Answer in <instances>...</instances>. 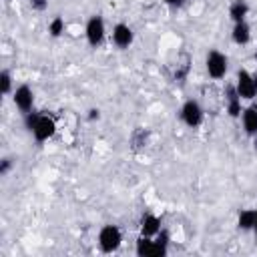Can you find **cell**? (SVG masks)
I'll list each match as a JSON object with an SVG mask.
<instances>
[{"mask_svg":"<svg viewBox=\"0 0 257 257\" xmlns=\"http://www.w3.org/2000/svg\"><path fill=\"white\" fill-rule=\"evenodd\" d=\"M96 243H98V249L102 253H114L120 249L122 245V231L118 225H102L98 229V235H96Z\"/></svg>","mask_w":257,"mask_h":257,"instance_id":"1","label":"cell"},{"mask_svg":"<svg viewBox=\"0 0 257 257\" xmlns=\"http://www.w3.org/2000/svg\"><path fill=\"white\" fill-rule=\"evenodd\" d=\"M205 70L213 80H223L229 72V56L217 48H211L205 54Z\"/></svg>","mask_w":257,"mask_h":257,"instance_id":"2","label":"cell"},{"mask_svg":"<svg viewBox=\"0 0 257 257\" xmlns=\"http://www.w3.org/2000/svg\"><path fill=\"white\" fill-rule=\"evenodd\" d=\"M179 118L185 126L189 128H199L205 120V108L201 106V102L197 98H189L181 104L179 108Z\"/></svg>","mask_w":257,"mask_h":257,"instance_id":"3","label":"cell"},{"mask_svg":"<svg viewBox=\"0 0 257 257\" xmlns=\"http://www.w3.org/2000/svg\"><path fill=\"white\" fill-rule=\"evenodd\" d=\"M84 38H86L90 48L102 46V42L106 38V24H104V18L100 14L88 16V20L84 24Z\"/></svg>","mask_w":257,"mask_h":257,"instance_id":"4","label":"cell"},{"mask_svg":"<svg viewBox=\"0 0 257 257\" xmlns=\"http://www.w3.org/2000/svg\"><path fill=\"white\" fill-rule=\"evenodd\" d=\"M235 88L239 92V96L245 102H251L257 98V76L253 72H249L247 68H239L235 74Z\"/></svg>","mask_w":257,"mask_h":257,"instance_id":"5","label":"cell"},{"mask_svg":"<svg viewBox=\"0 0 257 257\" xmlns=\"http://www.w3.org/2000/svg\"><path fill=\"white\" fill-rule=\"evenodd\" d=\"M30 135L34 137L36 143L50 141L56 135V120H54V116H50L46 112H40L36 122H34V126H32V131H30Z\"/></svg>","mask_w":257,"mask_h":257,"instance_id":"6","label":"cell"},{"mask_svg":"<svg viewBox=\"0 0 257 257\" xmlns=\"http://www.w3.org/2000/svg\"><path fill=\"white\" fill-rule=\"evenodd\" d=\"M10 96H12L14 106H16L22 114H26V112L34 110V90L30 88V84H26V82L18 84Z\"/></svg>","mask_w":257,"mask_h":257,"instance_id":"7","label":"cell"},{"mask_svg":"<svg viewBox=\"0 0 257 257\" xmlns=\"http://www.w3.org/2000/svg\"><path fill=\"white\" fill-rule=\"evenodd\" d=\"M110 40H112V44H114L118 50H126V48H131L133 42H135V32H133V28H131L128 24L116 22V24L112 26V30H110Z\"/></svg>","mask_w":257,"mask_h":257,"instance_id":"8","label":"cell"},{"mask_svg":"<svg viewBox=\"0 0 257 257\" xmlns=\"http://www.w3.org/2000/svg\"><path fill=\"white\" fill-rule=\"evenodd\" d=\"M241 126H243V133L251 139L257 137V100H251L247 106H243L241 110Z\"/></svg>","mask_w":257,"mask_h":257,"instance_id":"9","label":"cell"},{"mask_svg":"<svg viewBox=\"0 0 257 257\" xmlns=\"http://www.w3.org/2000/svg\"><path fill=\"white\" fill-rule=\"evenodd\" d=\"M225 108H227V114H229L231 118H239V116H241L243 98L239 96L235 84H227V86H225Z\"/></svg>","mask_w":257,"mask_h":257,"instance_id":"10","label":"cell"},{"mask_svg":"<svg viewBox=\"0 0 257 257\" xmlns=\"http://www.w3.org/2000/svg\"><path fill=\"white\" fill-rule=\"evenodd\" d=\"M139 229H141V235H145V237H155V235L163 229L161 217H157L155 213H145V215L141 217Z\"/></svg>","mask_w":257,"mask_h":257,"instance_id":"11","label":"cell"},{"mask_svg":"<svg viewBox=\"0 0 257 257\" xmlns=\"http://www.w3.org/2000/svg\"><path fill=\"white\" fill-rule=\"evenodd\" d=\"M251 38H253V34H251V26H249L247 20L233 24V28H231V40H233L235 44L245 46V44L251 42Z\"/></svg>","mask_w":257,"mask_h":257,"instance_id":"12","label":"cell"},{"mask_svg":"<svg viewBox=\"0 0 257 257\" xmlns=\"http://www.w3.org/2000/svg\"><path fill=\"white\" fill-rule=\"evenodd\" d=\"M247 16H249V4H247V0H233L229 4V18H231L233 24L247 20Z\"/></svg>","mask_w":257,"mask_h":257,"instance_id":"13","label":"cell"},{"mask_svg":"<svg viewBox=\"0 0 257 257\" xmlns=\"http://www.w3.org/2000/svg\"><path fill=\"white\" fill-rule=\"evenodd\" d=\"M255 225V209H241L237 215V227L241 231H253Z\"/></svg>","mask_w":257,"mask_h":257,"instance_id":"14","label":"cell"},{"mask_svg":"<svg viewBox=\"0 0 257 257\" xmlns=\"http://www.w3.org/2000/svg\"><path fill=\"white\" fill-rule=\"evenodd\" d=\"M14 78H12V72L8 70V68H2L0 70V90H2V94L4 96H8V94H12L14 92Z\"/></svg>","mask_w":257,"mask_h":257,"instance_id":"15","label":"cell"},{"mask_svg":"<svg viewBox=\"0 0 257 257\" xmlns=\"http://www.w3.org/2000/svg\"><path fill=\"white\" fill-rule=\"evenodd\" d=\"M64 28H66V24H64V18H62V16H52V20L48 22V34H50L52 38L62 36Z\"/></svg>","mask_w":257,"mask_h":257,"instance_id":"16","label":"cell"},{"mask_svg":"<svg viewBox=\"0 0 257 257\" xmlns=\"http://www.w3.org/2000/svg\"><path fill=\"white\" fill-rule=\"evenodd\" d=\"M10 169H12V161H10L8 157H4V159L0 161V175L6 177V175L10 173Z\"/></svg>","mask_w":257,"mask_h":257,"instance_id":"17","label":"cell"},{"mask_svg":"<svg viewBox=\"0 0 257 257\" xmlns=\"http://www.w3.org/2000/svg\"><path fill=\"white\" fill-rule=\"evenodd\" d=\"M30 6L34 10H38V12H42V10L48 8V0H30Z\"/></svg>","mask_w":257,"mask_h":257,"instance_id":"18","label":"cell"},{"mask_svg":"<svg viewBox=\"0 0 257 257\" xmlns=\"http://www.w3.org/2000/svg\"><path fill=\"white\" fill-rule=\"evenodd\" d=\"M86 116H88V120H94V118L98 120V118H100V110H98V108H90Z\"/></svg>","mask_w":257,"mask_h":257,"instance_id":"19","label":"cell"},{"mask_svg":"<svg viewBox=\"0 0 257 257\" xmlns=\"http://www.w3.org/2000/svg\"><path fill=\"white\" fill-rule=\"evenodd\" d=\"M165 2H167L171 8H181V6L185 4V0H165Z\"/></svg>","mask_w":257,"mask_h":257,"instance_id":"20","label":"cell"},{"mask_svg":"<svg viewBox=\"0 0 257 257\" xmlns=\"http://www.w3.org/2000/svg\"><path fill=\"white\" fill-rule=\"evenodd\" d=\"M253 233L257 235V207H255V225H253Z\"/></svg>","mask_w":257,"mask_h":257,"instance_id":"21","label":"cell"},{"mask_svg":"<svg viewBox=\"0 0 257 257\" xmlns=\"http://www.w3.org/2000/svg\"><path fill=\"white\" fill-rule=\"evenodd\" d=\"M255 58H257V54H255Z\"/></svg>","mask_w":257,"mask_h":257,"instance_id":"22","label":"cell"}]
</instances>
